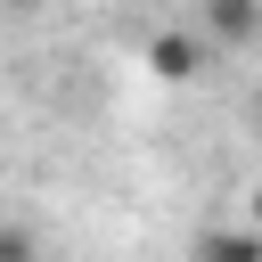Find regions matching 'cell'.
Wrapping results in <instances>:
<instances>
[{
	"label": "cell",
	"instance_id": "1",
	"mask_svg": "<svg viewBox=\"0 0 262 262\" xmlns=\"http://www.w3.org/2000/svg\"><path fill=\"white\" fill-rule=\"evenodd\" d=\"M205 66V41L188 33V25H164V33H147V74L156 82H188Z\"/></svg>",
	"mask_w": 262,
	"mask_h": 262
},
{
	"label": "cell",
	"instance_id": "5",
	"mask_svg": "<svg viewBox=\"0 0 262 262\" xmlns=\"http://www.w3.org/2000/svg\"><path fill=\"white\" fill-rule=\"evenodd\" d=\"M0 8H41V0H0Z\"/></svg>",
	"mask_w": 262,
	"mask_h": 262
},
{
	"label": "cell",
	"instance_id": "2",
	"mask_svg": "<svg viewBox=\"0 0 262 262\" xmlns=\"http://www.w3.org/2000/svg\"><path fill=\"white\" fill-rule=\"evenodd\" d=\"M205 25H213L221 49H246L262 33V0H205Z\"/></svg>",
	"mask_w": 262,
	"mask_h": 262
},
{
	"label": "cell",
	"instance_id": "4",
	"mask_svg": "<svg viewBox=\"0 0 262 262\" xmlns=\"http://www.w3.org/2000/svg\"><path fill=\"white\" fill-rule=\"evenodd\" d=\"M0 262H41V246H33V229H16V221H0Z\"/></svg>",
	"mask_w": 262,
	"mask_h": 262
},
{
	"label": "cell",
	"instance_id": "3",
	"mask_svg": "<svg viewBox=\"0 0 262 262\" xmlns=\"http://www.w3.org/2000/svg\"><path fill=\"white\" fill-rule=\"evenodd\" d=\"M196 262H262V237L237 221V229H213V237H196Z\"/></svg>",
	"mask_w": 262,
	"mask_h": 262
}]
</instances>
